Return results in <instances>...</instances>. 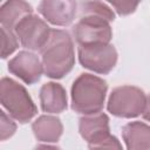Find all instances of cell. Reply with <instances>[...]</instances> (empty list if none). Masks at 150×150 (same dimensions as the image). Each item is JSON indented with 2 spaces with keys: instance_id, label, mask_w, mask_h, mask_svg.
<instances>
[{
  "instance_id": "cell-14",
  "label": "cell",
  "mask_w": 150,
  "mask_h": 150,
  "mask_svg": "<svg viewBox=\"0 0 150 150\" xmlns=\"http://www.w3.org/2000/svg\"><path fill=\"white\" fill-rule=\"evenodd\" d=\"M33 131L39 141L55 142L62 134V124L54 116H41L33 123Z\"/></svg>"
},
{
  "instance_id": "cell-16",
  "label": "cell",
  "mask_w": 150,
  "mask_h": 150,
  "mask_svg": "<svg viewBox=\"0 0 150 150\" xmlns=\"http://www.w3.org/2000/svg\"><path fill=\"white\" fill-rule=\"evenodd\" d=\"M107 1L110 2L121 15H128L132 13L141 2V0H107Z\"/></svg>"
},
{
  "instance_id": "cell-11",
  "label": "cell",
  "mask_w": 150,
  "mask_h": 150,
  "mask_svg": "<svg viewBox=\"0 0 150 150\" xmlns=\"http://www.w3.org/2000/svg\"><path fill=\"white\" fill-rule=\"evenodd\" d=\"M41 108L46 112H61L67 108V95L62 86L49 82L40 90Z\"/></svg>"
},
{
  "instance_id": "cell-4",
  "label": "cell",
  "mask_w": 150,
  "mask_h": 150,
  "mask_svg": "<svg viewBox=\"0 0 150 150\" xmlns=\"http://www.w3.org/2000/svg\"><path fill=\"white\" fill-rule=\"evenodd\" d=\"M0 100L9 115L21 123L29 121L36 112V107L26 89L12 79L1 80Z\"/></svg>"
},
{
  "instance_id": "cell-8",
  "label": "cell",
  "mask_w": 150,
  "mask_h": 150,
  "mask_svg": "<svg viewBox=\"0 0 150 150\" xmlns=\"http://www.w3.org/2000/svg\"><path fill=\"white\" fill-rule=\"evenodd\" d=\"M50 28L39 16L28 14L15 26L14 32L19 38V41L25 48L38 50L41 49L47 42Z\"/></svg>"
},
{
  "instance_id": "cell-18",
  "label": "cell",
  "mask_w": 150,
  "mask_h": 150,
  "mask_svg": "<svg viewBox=\"0 0 150 150\" xmlns=\"http://www.w3.org/2000/svg\"><path fill=\"white\" fill-rule=\"evenodd\" d=\"M143 117L148 121H150V96L146 97V101H145V105H144V109H143Z\"/></svg>"
},
{
  "instance_id": "cell-5",
  "label": "cell",
  "mask_w": 150,
  "mask_h": 150,
  "mask_svg": "<svg viewBox=\"0 0 150 150\" xmlns=\"http://www.w3.org/2000/svg\"><path fill=\"white\" fill-rule=\"evenodd\" d=\"M145 101L146 97L141 89L123 86L112 90L108 102V110L120 117H135L143 112Z\"/></svg>"
},
{
  "instance_id": "cell-2",
  "label": "cell",
  "mask_w": 150,
  "mask_h": 150,
  "mask_svg": "<svg viewBox=\"0 0 150 150\" xmlns=\"http://www.w3.org/2000/svg\"><path fill=\"white\" fill-rule=\"evenodd\" d=\"M42 54L43 71L47 76L60 79L69 73L74 66V47L70 35L61 29H52Z\"/></svg>"
},
{
  "instance_id": "cell-15",
  "label": "cell",
  "mask_w": 150,
  "mask_h": 150,
  "mask_svg": "<svg viewBox=\"0 0 150 150\" xmlns=\"http://www.w3.org/2000/svg\"><path fill=\"white\" fill-rule=\"evenodd\" d=\"M18 47V40L11 29L1 27V57L11 55Z\"/></svg>"
},
{
  "instance_id": "cell-9",
  "label": "cell",
  "mask_w": 150,
  "mask_h": 150,
  "mask_svg": "<svg viewBox=\"0 0 150 150\" xmlns=\"http://www.w3.org/2000/svg\"><path fill=\"white\" fill-rule=\"evenodd\" d=\"M8 70L27 84H33L40 80L43 66L35 54L23 50L8 62Z\"/></svg>"
},
{
  "instance_id": "cell-1",
  "label": "cell",
  "mask_w": 150,
  "mask_h": 150,
  "mask_svg": "<svg viewBox=\"0 0 150 150\" xmlns=\"http://www.w3.org/2000/svg\"><path fill=\"white\" fill-rule=\"evenodd\" d=\"M115 18L112 11L100 0H89L81 6V18L74 27L79 46L109 43L111 28L109 22Z\"/></svg>"
},
{
  "instance_id": "cell-3",
  "label": "cell",
  "mask_w": 150,
  "mask_h": 150,
  "mask_svg": "<svg viewBox=\"0 0 150 150\" xmlns=\"http://www.w3.org/2000/svg\"><path fill=\"white\" fill-rule=\"evenodd\" d=\"M105 93V81L90 74H82L71 88V107L81 114H97L103 107Z\"/></svg>"
},
{
  "instance_id": "cell-6",
  "label": "cell",
  "mask_w": 150,
  "mask_h": 150,
  "mask_svg": "<svg viewBox=\"0 0 150 150\" xmlns=\"http://www.w3.org/2000/svg\"><path fill=\"white\" fill-rule=\"evenodd\" d=\"M109 120L104 114H91L80 120V132L90 148H121L117 139L109 134Z\"/></svg>"
},
{
  "instance_id": "cell-17",
  "label": "cell",
  "mask_w": 150,
  "mask_h": 150,
  "mask_svg": "<svg viewBox=\"0 0 150 150\" xmlns=\"http://www.w3.org/2000/svg\"><path fill=\"white\" fill-rule=\"evenodd\" d=\"M15 131V124L12 122L4 111H1V139H6L7 137L12 136Z\"/></svg>"
},
{
  "instance_id": "cell-7",
  "label": "cell",
  "mask_w": 150,
  "mask_h": 150,
  "mask_svg": "<svg viewBox=\"0 0 150 150\" xmlns=\"http://www.w3.org/2000/svg\"><path fill=\"white\" fill-rule=\"evenodd\" d=\"M79 60L83 67L100 74H107L115 67L117 53L109 43L79 46Z\"/></svg>"
},
{
  "instance_id": "cell-12",
  "label": "cell",
  "mask_w": 150,
  "mask_h": 150,
  "mask_svg": "<svg viewBox=\"0 0 150 150\" xmlns=\"http://www.w3.org/2000/svg\"><path fill=\"white\" fill-rule=\"evenodd\" d=\"M28 14H32V7L25 0H7L0 9V21L2 27L12 30Z\"/></svg>"
},
{
  "instance_id": "cell-13",
  "label": "cell",
  "mask_w": 150,
  "mask_h": 150,
  "mask_svg": "<svg viewBox=\"0 0 150 150\" xmlns=\"http://www.w3.org/2000/svg\"><path fill=\"white\" fill-rule=\"evenodd\" d=\"M123 138L128 149H148L150 148V127L132 122L123 128Z\"/></svg>"
},
{
  "instance_id": "cell-10",
  "label": "cell",
  "mask_w": 150,
  "mask_h": 150,
  "mask_svg": "<svg viewBox=\"0 0 150 150\" xmlns=\"http://www.w3.org/2000/svg\"><path fill=\"white\" fill-rule=\"evenodd\" d=\"M39 12L53 25L68 26L76 14L75 0H42Z\"/></svg>"
}]
</instances>
